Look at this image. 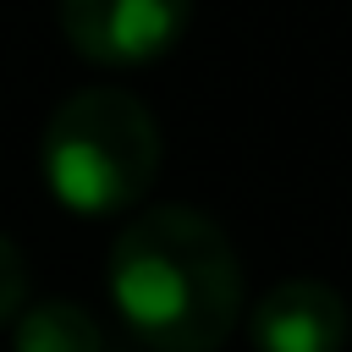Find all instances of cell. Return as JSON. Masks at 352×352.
Masks as SVG:
<instances>
[{"mask_svg": "<svg viewBox=\"0 0 352 352\" xmlns=\"http://www.w3.org/2000/svg\"><path fill=\"white\" fill-rule=\"evenodd\" d=\"M192 0H60L66 44L94 66H148L182 44Z\"/></svg>", "mask_w": 352, "mask_h": 352, "instance_id": "cell-3", "label": "cell"}, {"mask_svg": "<svg viewBox=\"0 0 352 352\" xmlns=\"http://www.w3.org/2000/svg\"><path fill=\"white\" fill-rule=\"evenodd\" d=\"M11 346L16 352H104V336L94 314H82L77 302H38L16 319Z\"/></svg>", "mask_w": 352, "mask_h": 352, "instance_id": "cell-5", "label": "cell"}, {"mask_svg": "<svg viewBox=\"0 0 352 352\" xmlns=\"http://www.w3.org/2000/svg\"><path fill=\"white\" fill-rule=\"evenodd\" d=\"M22 292H28V264H22V253L0 236V324L22 308Z\"/></svg>", "mask_w": 352, "mask_h": 352, "instance_id": "cell-6", "label": "cell"}, {"mask_svg": "<svg viewBox=\"0 0 352 352\" xmlns=\"http://www.w3.org/2000/svg\"><path fill=\"white\" fill-rule=\"evenodd\" d=\"M44 182L72 214H121L160 176V121L126 88H77L44 126Z\"/></svg>", "mask_w": 352, "mask_h": 352, "instance_id": "cell-2", "label": "cell"}, {"mask_svg": "<svg viewBox=\"0 0 352 352\" xmlns=\"http://www.w3.org/2000/svg\"><path fill=\"white\" fill-rule=\"evenodd\" d=\"M116 319L154 352H214L242 319V258L231 236L187 209H143L110 248Z\"/></svg>", "mask_w": 352, "mask_h": 352, "instance_id": "cell-1", "label": "cell"}, {"mask_svg": "<svg viewBox=\"0 0 352 352\" xmlns=\"http://www.w3.org/2000/svg\"><path fill=\"white\" fill-rule=\"evenodd\" d=\"M352 314L336 286L324 280H280L258 297L248 319L253 352H341Z\"/></svg>", "mask_w": 352, "mask_h": 352, "instance_id": "cell-4", "label": "cell"}]
</instances>
